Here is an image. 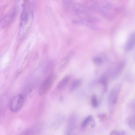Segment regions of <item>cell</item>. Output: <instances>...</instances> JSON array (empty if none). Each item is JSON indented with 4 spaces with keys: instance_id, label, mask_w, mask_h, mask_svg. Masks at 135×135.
Instances as JSON below:
<instances>
[{
    "instance_id": "21",
    "label": "cell",
    "mask_w": 135,
    "mask_h": 135,
    "mask_svg": "<svg viewBox=\"0 0 135 135\" xmlns=\"http://www.w3.org/2000/svg\"><path fill=\"white\" fill-rule=\"evenodd\" d=\"M110 134L111 135H120V132L116 131H113L110 132Z\"/></svg>"
},
{
    "instance_id": "3",
    "label": "cell",
    "mask_w": 135,
    "mask_h": 135,
    "mask_svg": "<svg viewBox=\"0 0 135 135\" xmlns=\"http://www.w3.org/2000/svg\"><path fill=\"white\" fill-rule=\"evenodd\" d=\"M120 84L114 86L110 91L108 98V103L109 110L112 111L117 103L119 94L121 87Z\"/></svg>"
},
{
    "instance_id": "15",
    "label": "cell",
    "mask_w": 135,
    "mask_h": 135,
    "mask_svg": "<svg viewBox=\"0 0 135 135\" xmlns=\"http://www.w3.org/2000/svg\"><path fill=\"white\" fill-rule=\"evenodd\" d=\"M94 121L93 116L91 115H89L85 118L82 122L81 126L80 128L82 129H85L90 122Z\"/></svg>"
},
{
    "instance_id": "8",
    "label": "cell",
    "mask_w": 135,
    "mask_h": 135,
    "mask_svg": "<svg viewBox=\"0 0 135 135\" xmlns=\"http://www.w3.org/2000/svg\"><path fill=\"white\" fill-rule=\"evenodd\" d=\"M71 78V76L70 75H66L63 78L58 84V89L61 90L65 88L70 81Z\"/></svg>"
},
{
    "instance_id": "9",
    "label": "cell",
    "mask_w": 135,
    "mask_h": 135,
    "mask_svg": "<svg viewBox=\"0 0 135 135\" xmlns=\"http://www.w3.org/2000/svg\"><path fill=\"white\" fill-rule=\"evenodd\" d=\"M135 44V33L131 34L128 38L125 46V49L127 51L132 50L134 47Z\"/></svg>"
},
{
    "instance_id": "1",
    "label": "cell",
    "mask_w": 135,
    "mask_h": 135,
    "mask_svg": "<svg viewBox=\"0 0 135 135\" xmlns=\"http://www.w3.org/2000/svg\"><path fill=\"white\" fill-rule=\"evenodd\" d=\"M34 16L32 12H27L22 15L20 24L19 34H22L29 28L33 19Z\"/></svg>"
},
{
    "instance_id": "7",
    "label": "cell",
    "mask_w": 135,
    "mask_h": 135,
    "mask_svg": "<svg viewBox=\"0 0 135 135\" xmlns=\"http://www.w3.org/2000/svg\"><path fill=\"white\" fill-rule=\"evenodd\" d=\"M126 62L123 60L120 62L114 69L109 70V75L112 78L115 79L120 75L125 66Z\"/></svg>"
},
{
    "instance_id": "24",
    "label": "cell",
    "mask_w": 135,
    "mask_h": 135,
    "mask_svg": "<svg viewBox=\"0 0 135 135\" xmlns=\"http://www.w3.org/2000/svg\"><path fill=\"white\" fill-rule=\"evenodd\" d=\"M59 99H60V101H62L64 99L63 97L62 96H61L60 97V98Z\"/></svg>"
},
{
    "instance_id": "22",
    "label": "cell",
    "mask_w": 135,
    "mask_h": 135,
    "mask_svg": "<svg viewBox=\"0 0 135 135\" xmlns=\"http://www.w3.org/2000/svg\"><path fill=\"white\" fill-rule=\"evenodd\" d=\"M96 126V123L95 122V121L93 122V123L91 124L90 126L91 128H94Z\"/></svg>"
},
{
    "instance_id": "4",
    "label": "cell",
    "mask_w": 135,
    "mask_h": 135,
    "mask_svg": "<svg viewBox=\"0 0 135 135\" xmlns=\"http://www.w3.org/2000/svg\"><path fill=\"white\" fill-rule=\"evenodd\" d=\"M24 100L23 94H20L17 95L12 100L10 105L11 111L14 112L19 111L22 107Z\"/></svg>"
},
{
    "instance_id": "20",
    "label": "cell",
    "mask_w": 135,
    "mask_h": 135,
    "mask_svg": "<svg viewBox=\"0 0 135 135\" xmlns=\"http://www.w3.org/2000/svg\"><path fill=\"white\" fill-rule=\"evenodd\" d=\"M107 114L105 113H102L98 114V118L101 120H104L107 117Z\"/></svg>"
},
{
    "instance_id": "14",
    "label": "cell",
    "mask_w": 135,
    "mask_h": 135,
    "mask_svg": "<svg viewBox=\"0 0 135 135\" xmlns=\"http://www.w3.org/2000/svg\"><path fill=\"white\" fill-rule=\"evenodd\" d=\"M82 82L81 80L80 79H76L73 81L70 85V91L72 92L77 89L80 86Z\"/></svg>"
},
{
    "instance_id": "19",
    "label": "cell",
    "mask_w": 135,
    "mask_h": 135,
    "mask_svg": "<svg viewBox=\"0 0 135 135\" xmlns=\"http://www.w3.org/2000/svg\"><path fill=\"white\" fill-rule=\"evenodd\" d=\"M96 4L93 1L89 2L87 4L88 7L89 8L92 9H95L97 7Z\"/></svg>"
},
{
    "instance_id": "2",
    "label": "cell",
    "mask_w": 135,
    "mask_h": 135,
    "mask_svg": "<svg viewBox=\"0 0 135 135\" xmlns=\"http://www.w3.org/2000/svg\"><path fill=\"white\" fill-rule=\"evenodd\" d=\"M56 78V74L52 73L49 75L40 86L38 91L39 95H41L46 93L51 88Z\"/></svg>"
},
{
    "instance_id": "12",
    "label": "cell",
    "mask_w": 135,
    "mask_h": 135,
    "mask_svg": "<svg viewBox=\"0 0 135 135\" xmlns=\"http://www.w3.org/2000/svg\"><path fill=\"white\" fill-rule=\"evenodd\" d=\"M99 82L103 86V92L106 93L108 90V80L107 76L105 75H102L99 79Z\"/></svg>"
},
{
    "instance_id": "10",
    "label": "cell",
    "mask_w": 135,
    "mask_h": 135,
    "mask_svg": "<svg viewBox=\"0 0 135 135\" xmlns=\"http://www.w3.org/2000/svg\"><path fill=\"white\" fill-rule=\"evenodd\" d=\"M77 24L84 25L92 30H95L96 28V26L92 22L86 19H79Z\"/></svg>"
},
{
    "instance_id": "11",
    "label": "cell",
    "mask_w": 135,
    "mask_h": 135,
    "mask_svg": "<svg viewBox=\"0 0 135 135\" xmlns=\"http://www.w3.org/2000/svg\"><path fill=\"white\" fill-rule=\"evenodd\" d=\"M73 8L74 12L78 15L83 14L85 11L84 6L80 4H74L73 6Z\"/></svg>"
},
{
    "instance_id": "5",
    "label": "cell",
    "mask_w": 135,
    "mask_h": 135,
    "mask_svg": "<svg viewBox=\"0 0 135 135\" xmlns=\"http://www.w3.org/2000/svg\"><path fill=\"white\" fill-rule=\"evenodd\" d=\"M77 116L74 113L71 114L69 117L65 131V134L67 135L71 134L75 128L77 123Z\"/></svg>"
},
{
    "instance_id": "6",
    "label": "cell",
    "mask_w": 135,
    "mask_h": 135,
    "mask_svg": "<svg viewBox=\"0 0 135 135\" xmlns=\"http://www.w3.org/2000/svg\"><path fill=\"white\" fill-rule=\"evenodd\" d=\"M99 8L104 16L106 18L110 17L111 11L113 9V6L110 3L107 1H103L99 4Z\"/></svg>"
},
{
    "instance_id": "17",
    "label": "cell",
    "mask_w": 135,
    "mask_h": 135,
    "mask_svg": "<svg viewBox=\"0 0 135 135\" xmlns=\"http://www.w3.org/2000/svg\"><path fill=\"white\" fill-rule=\"evenodd\" d=\"M91 103L93 107L97 108L98 106V103L97 97L94 94L93 95L91 98Z\"/></svg>"
},
{
    "instance_id": "16",
    "label": "cell",
    "mask_w": 135,
    "mask_h": 135,
    "mask_svg": "<svg viewBox=\"0 0 135 135\" xmlns=\"http://www.w3.org/2000/svg\"><path fill=\"white\" fill-rule=\"evenodd\" d=\"M134 116V114L129 116L127 118L126 120L128 126L133 130L135 129Z\"/></svg>"
},
{
    "instance_id": "18",
    "label": "cell",
    "mask_w": 135,
    "mask_h": 135,
    "mask_svg": "<svg viewBox=\"0 0 135 135\" xmlns=\"http://www.w3.org/2000/svg\"><path fill=\"white\" fill-rule=\"evenodd\" d=\"M93 60L94 62L96 64L99 65L101 64L103 62L102 59L98 57H95L93 58Z\"/></svg>"
},
{
    "instance_id": "13",
    "label": "cell",
    "mask_w": 135,
    "mask_h": 135,
    "mask_svg": "<svg viewBox=\"0 0 135 135\" xmlns=\"http://www.w3.org/2000/svg\"><path fill=\"white\" fill-rule=\"evenodd\" d=\"M54 120L52 126L55 129L57 128L62 124L65 119L64 117L61 116H57Z\"/></svg>"
},
{
    "instance_id": "23",
    "label": "cell",
    "mask_w": 135,
    "mask_h": 135,
    "mask_svg": "<svg viewBox=\"0 0 135 135\" xmlns=\"http://www.w3.org/2000/svg\"><path fill=\"white\" fill-rule=\"evenodd\" d=\"M126 132L124 131H122L120 132V135H125Z\"/></svg>"
}]
</instances>
